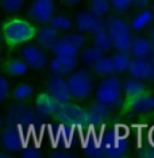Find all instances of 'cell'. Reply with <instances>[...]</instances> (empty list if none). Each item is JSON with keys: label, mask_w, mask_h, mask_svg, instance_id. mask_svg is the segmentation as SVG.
Segmentation results:
<instances>
[{"label": "cell", "mask_w": 154, "mask_h": 158, "mask_svg": "<svg viewBox=\"0 0 154 158\" xmlns=\"http://www.w3.org/2000/svg\"><path fill=\"white\" fill-rule=\"evenodd\" d=\"M37 27L23 18H12L2 26L3 41L8 46H20L34 39Z\"/></svg>", "instance_id": "cell-1"}, {"label": "cell", "mask_w": 154, "mask_h": 158, "mask_svg": "<svg viewBox=\"0 0 154 158\" xmlns=\"http://www.w3.org/2000/svg\"><path fill=\"white\" fill-rule=\"evenodd\" d=\"M95 91V100L108 106L112 111L122 107L123 92H122V80L116 74L102 77L98 82Z\"/></svg>", "instance_id": "cell-2"}, {"label": "cell", "mask_w": 154, "mask_h": 158, "mask_svg": "<svg viewBox=\"0 0 154 158\" xmlns=\"http://www.w3.org/2000/svg\"><path fill=\"white\" fill-rule=\"evenodd\" d=\"M104 30L108 33L112 49L118 52H128L132 38V30L130 23L118 15H107L104 20Z\"/></svg>", "instance_id": "cell-3"}, {"label": "cell", "mask_w": 154, "mask_h": 158, "mask_svg": "<svg viewBox=\"0 0 154 158\" xmlns=\"http://www.w3.org/2000/svg\"><path fill=\"white\" fill-rule=\"evenodd\" d=\"M66 81L72 99L87 100L94 93L95 77L94 73L87 68H76L66 76Z\"/></svg>", "instance_id": "cell-4"}, {"label": "cell", "mask_w": 154, "mask_h": 158, "mask_svg": "<svg viewBox=\"0 0 154 158\" xmlns=\"http://www.w3.org/2000/svg\"><path fill=\"white\" fill-rule=\"evenodd\" d=\"M3 119H4L6 126L23 130V126L37 119V112L33 107L24 104V102H15L7 108L6 116Z\"/></svg>", "instance_id": "cell-5"}, {"label": "cell", "mask_w": 154, "mask_h": 158, "mask_svg": "<svg viewBox=\"0 0 154 158\" xmlns=\"http://www.w3.org/2000/svg\"><path fill=\"white\" fill-rule=\"evenodd\" d=\"M122 106L126 112L138 116H149L152 112H154V95L146 91L138 96L126 99L124 103H122Z\"/></svg>", "instance_id": "cell-6"}, {"label": "cell", "mask_w": 154, "mask_h": 158, "mask_svg": "<svg viewBox=\"0 0 154 158\" xmlns=\"http://www.w3.org/2000/svg\"><path fill=\"white\" fill-rule=\"evenodd\" d=\"M20 58L27 64L28 69L33 70H42L48 66L49 58L46 52L42 48H39L37 44H24L20 50Z\"/></svg>", "instance_id": "cell-7"}, {"label": "cell", "mask_w": 154, "mask_h": 158, "mask_svg": "<svg viewBox=\"0 0 154 158\" xmlns=\"http://www.w3.org/2000/svg\"><path fill=\"white\" fill-rule=\"evenodd\" d=\"M60 106L61 104L57 102L52 95H49L48 92H42V93H39L37 96V99H35L34 110L41 122L49 120L50 123H52V120L54 119V116L57 115V112H58Z\"/></svg>", "instance_id": "cell-8"}, {"label": "cell", "mask_w": 154, "mask_h": 158, "mask_svg": "<svg viewBox=\"0 0 154 158\" xmlns=\"http://www.w3.org/2000/svg\"><path fill=\"white\" fill-rule=\"evenodd\" d=\"M56 3L54 0H33L28 6V18L31 20L41 24L50 22L52 16L54 15Z\"/></svg>", "instance_id": "cell-9"}, {"label": "cell", "mask_w": 154, "mask_h": 158, "mask_svg": "<svg viewBox=\"0 0 154 158\" xmlns=\"http://www.w3.org/2000/svg\"><path fill=\"white\" fill-rule=\"evenodd\" d=\"M73 27L77 31L83 34H95L96 31H99L100 28L104 27V22L103 18L96 16L95 14H92L91 11H78L74 16V22Z\"/></svg>", "instance_id": "cell-10"}, {"label": "cell", "mask_w": 154, "mask_h": 158, "mask_svg": "<svg viewBox=\"0 0 154 158\" xmlns=\"http://www.w3.org/2000/svg\"><path fill=\"white\" fill-rule=\"evenodd\" d=\"M46 92L49 95H52L60 104H65L72 100L66 77H64V76L52 74L46 80Z\"/></svg>", "instance_id": "cell-11"}, {"label": "cell", "mask_w": 154, "mask_h": 158, "mask_svg": "<svg viewBox=\"0 0 154 158\" xmlns=\"http://www.w3.org/2000/svg\"><path fill=\"white\" fill-rule=\"evenodd\" d=\"M22 135H20V128H15L11 126H6L0 130V147L3 152L7 154H20L19 143Z\"/></svg>", "instance_id": "cell-12"}, {"label": "cell", "mask_w": 154, "mask_h": 158, "mask_svg": "<svg viewBox=\"0 0 154 158\" xmlns=\"http://www.w3.org/2000/svg\"><path fill=\"white\" fill-rule=\"evenodd\" d=\"M78 65V58L76 57H62V56H54L48 62L49 72L52 74L66 77L69 73H72Z\"/></svg>", "instance_id": "cell-13"}, {"label": "cell", "mask_w": 154, "mask_h": 158, "mask_svg": "<svg viewBox=\"0 0 154 158\" xmlns=\"http://www.w3.org/2000/svg\"><path fill=\"white\" fill-rule=\"evenodd\" d=\"M60 33L57 30H54L49 23L42 24L39 28L35 30L34 35V41L39 48H42L45 52H52L53 46H54L56 41L58 39Z\"/></svg>", "instance_id": "cell-14"}, {"label": "cell", "mask_w": 154, "mask_h": 158, "mask_svg": "<svg viewBox=\"0 0 154 158\" xmlns=\"http://www.w3.org/2000/svg\"><path fill=\"white\" fill-rule=\"evenodd\" d=\"M128 53L134 58H150L153 54V46L149 38L142 35H132Z\"/></svg>", "instance_id": "cell-15"}, {"label": "cell", "mask_w": 154, "mask_h": 158, "mask_svg": "<svg viewBox=\"0 0 154 158\" xmlns=\"http://www.w3.org/2000/svg\"><path fill=\"white\" fill-rule=\"evenodd\" d=\"M127 73L130 77L146 81L150 77V61L149 58H134L132 57L128 65Z\"/></svg>", "instance_id": "cell-16"}, {"label": "cell", "mask_w": 154, "mask_h": 158, "mask_svg": "<svg viewBox=\"0 0 154 158\" xmlns=\"http://www.w3.org/2000/svg\"><path fill=\"white\" fill-rule=\"evenodd\" d=\"M88 116H89V120L94 122V123L98 126V124H106V120L107 118H108V115L111 114V110L108 106H106V104L98 102V100H95V102H91L88 106Z\"/></svg>", "instance_id": "cell-17"}, {"label": "cell", "mask_w": 154, "mask_h": 158, "mask_svg": "<svg viewBox=\"0 0 154 158\" xmlns=\"http://www.w3.org/2000/svg\"><path fill=\"white\" fill-rule=\"evenodd\" d=\"M146 91H148V85L142 80H138V78L134 77H128L122 80V92H123V96L126 99L138 96Z\"/></svg>", "instance_id": "cell-18"}, {"label": "cell", "mask_w": 154, "mask_h": 158, "mask_svg": "<svg viewBox=\"0 0 154 158\" xmlns=\"http://www.w3.org/2000/svg\"><path fill=\"white\" fill-rule=\"evenodd\" d=\"M52 53L54 56H62V57H76L78 58V53L80 49H77L73 44H70L68 39L64 37H58V39L56 41L54 46L52 49Z\"/></svg>", "instance_id": "cell-19"}, {"label": "cell", "mask_w": 154, "mask_h": 158, "mask_svg": "<svg viewBox=\"0 0 154 158\" xmlns=\"http://www.w3.org/2000/svg\"><path fill=\"white\" fill-rule=\"evenodd\" d=\"M154 19V14L152 12V10L149 8H142L139 10V12L137 15L132 16L130 27L132 31H142L143 28H146Z\"/></svg>", "instance_id": "cell-20"}, {"label": "cell", "mask_w": 154, "mask_h": 158, "mask_svg": "<svg viewBox=\"0 0 154 158\" xmlns=\"http://www.w3.org/2000/svg\"><path fill=\"white\" fill-rule=\"evenodd\" d=\"M103 56H104V53L100 52V50L98 48H95L94 45L87 46V48L84 46V48L80 50V53H78V58L81 60V62L89 68L94 66Z\"/></svg>", "instance_id": "cell-21"}, {"label": "cell", "mask_w": 154, "mask_h": 158, "mask_svg": "<svg viewBox=\"0 0 154 158\" xmlns=\"http://www.w3.org/2000/svg\"><path fill=\"white\" fill-rule=\"evenodd\" d=\"M111 58H112L115 74H123L127 72L132 57L128 52H118V50H115V53L111 54Z\"/></svg>", "instance_id": "cell-22"}, {"label": "cell", "mask_w": 154, "mask_h": 158, "mask_svg": "<svg viewBox=\"0 0 154 158\" xmlns=\"http://www.w3.org/2000/svg\"><path fill=\"white\" fill-rule=\"evenodd\" d=\"M92 70H94V73L99 77H106V76H110V74H115V69H114V64H112L111 56L104 54L92 66Z\"/></svg>", "instance_id": "cell-23"}, {"label": "cell", "mask_w": 154, "mask_h": 158, "mask_svg": "<svg viewBox=\"0 0 154 158\" xmlns=\"http://www.w3.org/2000/svg\"><path fill=\"white\" fill-rule=\"evenodd\" d=\"M92 35H94V46L98 48L100 52L106 54V53H110L112 50V42H111V38L108 33L104 30V27L100 28L99 31H96Z\"/></svg>", "instance_id": "cell-24"}, {"label": "cell", "mask_w": 154, "mask_h": 158, "mask_svg": "<svg viewBox=\"0 0 154 158\" xmlns=\"http://www.w3.org/2000/svg\"><path fill=\"white\" fill-rule=\"evenodd\" d=\"M49 24L54 28V30L58 31V33H68V31H70L72 28H73V20H72L69 16L64 15V14L53 15Z\"/></svg>", "instance_id": "cell-25"}, {"label": "cell", "mask_w": 154, "mask_h": 158, "mask_svg": "<svg viewBox=\"0 0 154 158\" xmlns=\"http://www.w3.org/2000/svg\"><path fill=\"white\" fill-rule=\"evenodd\" d=\"M88 11L95 14L96 16L106 18L111 11L110 0H89L88 3Z\"/></svg>", "instance_id": "cell-26"}, {"label": "cell", "mask_w": 154, "mask_h": 158, "mask_svg": "<svg viewBox=\"0 0 154 158\" xmlns=\"http://www.w3.org/2000/svg\"><path fill=\"white\" fill-rule=\"evenodd\" d=\"M28 66L22 58H14L7 64V73L12 77H22L27 74Z\"/></svg>", "instance_id": "cell-27"}, {"label": "cell", "mask_w": 154, "mask_h": 158, "mask_svg": "<svg viewBox=\"0 0 154 158\" xmlns=\"http://www.w3.org/2000/svg\"><path fill=\"white\" fill-rule=\"evenodd\" d=\"M34 95V88L30 84H20L12 91V98L15 102H26Z\"/></svg>", "instance_id": "cell-28"}, {"label": "cell", "mask_w": 154, "mask_h": 158, "mask_svg": "<svg viewBox=\"0 0 154 158\" xmlns=\"http://www.w3.org/2000/svg\"><path fill=\"white\" fill-rule=\"evenodd\" d=\"M24 0H0V8L6 14L14 15L23 10Z\"/></svg>", "instance_id": "cell-29"}, {"label": "cell", "mask_w": 154, "mask_h": 158, "mask_svg": "<svg viewBox=\"0 0 154 158\" xmlns=\"http://www.w3.org/2000/svg\"><path fill=\"white\" fill-rule=\"evenodd\" d=\"M111 10H114L118 15H124L132 7L131 0H110Z\"/></svg>", "instance_id": "cell-30"}, {"label": "cell", "mask_w": 154, "mask_h": 158, "mask_svg": "<svg viewBox=\"0 0 154 158\" xmlns=\"http://www.w3.org/2000/svg\"><path fill=\"white\" fill-rule=\"evenodd\" d=\"M10 93H11V88H10L8 80L0 74V104L3 102H6L7 98L10 96Z\"/></svg>", "instance_id": "cell-31"}, {"label": "cell", "mask_w": 154, "mask_h": 158, "mask_svg": "<svg viewBox=\"0 0 154 158\" xmlns=\"http://www.w3.org/2000/svg\"><path fill=\"white\" fill-rule=\"evenodd\" d=\"M150 2L152 0H131V4L138 10H142V8H148L150 7Z\"/></svg>", "instance_id": "cell-32"}, {"label": "cell", "mask_w": 154, "mask_h": 158, "mask_svg": "<svg viewBox=\"0 0 154 158\" xmlns=\"http://www.w3.org/2000/svg\"><path fill=\"white\" fill-rule=\"evenodd\" d=\"M149 61H150V77H149V80L154 84V53L149 58Z\"/></svg>", "instance_id": "cell-33"}, {"label": "cell", "mask_w": 154, "mask_h": 158, "mask_svg": "<svg viewBox=\"0 0 154 158\" xmlns=\"http://www.w3.org/2000/svg\"><path fill=\"white\" fill-rule=\"evenodd\" d=\"M62 2L66 3V4H69V6H76L81 2V0H62Z\"/></svg>", "instance_id": "cell-34"}, {"label": "cell", "mask_w": 154, "mask_h": 158, "mask_svg": "<svg viewBox=\"0 0 154 158\" xmlns=\"http://www.w3.org/2000/svg\"><path fill=\"white\" fill-rule=\"evenodd\" d=\"M150 42H152V46H153V53H154V27L150 30Z\"/></svg>", "instance_id": "cell-35"}, {"label": "cell", "mask_w": 154, "mask_h": 158, "mask_svg": "<svg viewBox=\"0 0 154 158\" xmlns=\"http://www.w3.org/2000/svg\"><path fill=\"white\" fill-rule=\"evenodd\" d=\"M3 127H4V119H3V116L0 115V130H2Z\"/></svg>", "instance_id": "cell-36"}, {"label": "cell", "mask_w": 154, "mask_h": 158, "mask_svg": "<svg viewBox=\"0 0 154 158\" xmlns=\"http://www.w3.org/2000/svg\"><path fill=\"white\" fill-rule=\"evenodd\" d=\"M2 50H3V37L0 34V54H2Z\"/></svg>", "instance_id": "cell-37"}, {"label": "cell", "mask_w": 154, "mask_h": 158, "mask_svg": "<svg viewBox=\"0 0 154 158\" xmlns=\"http://www.w3.org/2000/svg\"><path fill=\"white\" fill-rule=\"evenodd\" d=\"M152 12H153V14H154V2H153V3H152Z\"/></svg>", "instance_id": "cell-38"}]
</instances>
